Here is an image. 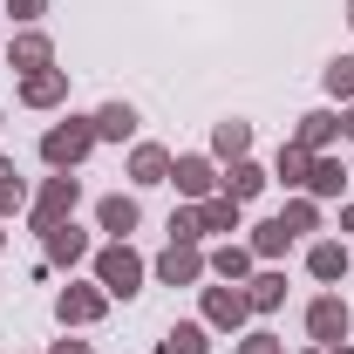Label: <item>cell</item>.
<instances>
[{
  "instance_id": "cell-7",
  "label": "cell",
  "mask_w": 354,
  "mask_h": 354,
  "mask_svg": "<svg viewBox=\"0 0 354 354\" xmlns=\"http://www.w3.org/2000/svg\"><path fill=\"white\" fill-rule=\"evenodd\" d=\"M171 184H177V205H205V198H218V157H205V150L177 157V164H171Z\"/></svg>"
},
{
  "instance_id": "cell-32",
  "label": "cell",
  "mask_w": 354,
  "mask_h": 354,
  "mask_svg": "<svg viewBox=\"0 0 354 354\" xmlns=\"http://www.w3.org/2000/svg\"><path fill=\"white\" fill-rule=\"evenodd\" d=\"M48 354H88V341H55Z\"/></svg>"
},
{
  "instance_id": "cell-40",
  "label": "cell",
  "mask_w": 354,
  "mask_h": 354,
  "mask_svg": "<svg viewBox=\"0 0 354 354\" xmlns=\"http://www.w3.org/2000/svg\"><path fill=\"white\" fill-rule=\"evenodd\" d=\"M0 123H7V116H0Z\"/></svg>"
},
{
  "instance_id": "cell-12",
  "label": "cell",
  "mask_w": 354,
  "mask_h": 354,
  "mask_svg": "<svg viewBox=\"0 0 354 354\" xmlns=\"http://www.w3.org/2000/svg\"><path fill=\"white\" fill-rule=\"evenodd\" d=\"M21 109H62L68 102V68H35V75H21Z\"/></svg>"
},
{
  "instance_id": "cell-3",
  "label": "cell",
  "mask_w": 354,
  "mask_h": 354,
  "mask_svg": "<svg viewBox=\"0 0 354 354\" xmlns=\"http://www.w3.org/2000/svg\"><path fill=\"white\" fill-rule=\"evenodd\" d=\"M75 212H82V177H75V171L41 177L35 198H28V225H35V232H55V225H68Z\"/></svg>"
},
{
  "instance_id": "cell-4",
  "label": "cell",
  "mask_w": 354,
  "mask_h": 354,
  "mask_svg": "<svg viewBox=\"0 0 354 354\" xmlns=\"http://www.w3.org/2000/svg\"><path fill=\"white\" fill-rule=\"evenodd\" d=\"M198 320H205L212 334H232V341H239V334L252 327V300H245V286H205V293H198Z\"/></svg>"
},
{
  "instance_id": "cell-33",
  "label": "cell",
  "mask_w": 354,
  "mask_h": 354,
  "mask_svg": "<svg viewBox=\"0 0 354 354\" xmlns=\"http://www.w3.org/2000/svg\"><path fill=\"white\" fill-rule=\"evenodd\" d=\"M341 136L354 143V102H341Z\"/></svg>"
},
{
  "instance_id": "cell-14",
  "label": "cell",
  "mask_w": 354,
  "mask_h": 354,
  "mask_svg": "<svg viewBox=\"0 0 354 354\" xmlns=\"http://www.w3.org/2000/svg\"><path fill=\"white\" fill-rule=\"evenodd\" d=\"M95 225H102L109 239H130L136 225H143V205H136V191H109V198H95Z\"/></svg>"
},
{
  "instance_id": "cell-35",
  "label": "cell",
  "mask_w": 354,
  "mask_h": 354,
  "mask_svg": "<svg viewBox=\"0 0 354 354\" xmlns=\"http://www.w3.org/2000/svg\"><path fill=\"white\" fill-rule=\"evenodd\" d=\"M327 354H354V341H334V348H327Z\"/></svg>"
},
{
  "instance_id": "cell-30",
  "label": "cell",
  "mask_w": 354,
  "mask_h": 354,
  "mask_svg": "<svg viewBox=\"0 0 354 354\" xmlns=\"http://www.w3.org/2000/svg\"><path fill=\"white\" fill-rule=\"evenodd\" d=\"M171 239H191V245H205V232H198V205H177V212H171Z\"/></svg>"
},
{
  "instance_id": "cell-17",
  "label": "cell",
  "mask_w": 354,
  "mask_h": 354,
  "mask_svg": "<svg viewBox=\"0 0 354 354\" xmlns=\"http://www.w3.org/2000/svg\"><path fill=\"white\" fill-rule=\"evenodd\" d=\"M198 232H205V239H232V232H245V205H239V198H205V205H198Z\"/></svg>"
},
{
  "instance_id": "cell-23",
  "label": "cell",
  "mask_w": 354,
  "mask_h": 354,
  "mask_svg": "<svg viewBox=\"0 0 354 354\" xmlns=\"http://www.w3.org/2000/svg\"><path fill=\"white\" fill-rule=\"evenodd\" d=\"M245 245H252V259H259V266H279L286 252H293V232H286L279 218H259L252 232H245Z\"/></svg>"
},
{
  "instance_id": "cell-34",
  "label": "cell",
  "mask_w": 354,
  "mask_h": 354,
  "mask_svg": "<svg viewBox=\"0 0 354 354\" xmlns=\"http://www.w3.org/2000/svg\"><path fill=\"white\" fill-rule=\"evenodd\" d=\"M341 232H354V198H348V205H341Z\"/></svg>"
},
{
  "instance_id": "cell-24",
  "label": "cell",
  "mask_w": 354,
  "mask_h": 354,
  "mask_svg": "<svg viewBox=\"0 0 354 354\" xmlns=\"http://www.w3.org/2000/svg\"><path fill=\"white\" fill-rule=\"evenodd\" d=\"M157 354H212V327L205 320H177L171 334L157 341Z\"/></svg>"
},
{
  "instance_id": "cell-1",
  "label": "cell",
  "mask_w": 354,
  "mask_h": 354,
  "mask_svg": "<svg viewBox=\"0 0 354 354\" xmlns=\"http://www.w3.org/2000/svg\"><path fill=\"white\" fill-rule=\"evenodd\" d=\"M95 286L109 293V300H136L143 293V279H150V259L136 252L130 239H109V245H95Z\"/></svg>"
},
{
  "instance_id": "cell-37",
  "label": "cell",
  "mask_w": 354,
  "mask_h": 354,
  "mask_svg": "<svg viewBox=\"0 0 354 354\" xmlns=\"http://www.w3.org/2000/svg\"><path fill=\"white\" fill-rule=\"evenodd\" d=\"M348 28H354V0H348Z\"/></svg>"
},
{
  "instance_id": "cell-19",
  "label": "cell",
  "mask_w": 354,
  "mask_h": 354,
  "mask_svg": "<svg viewBox=\"0 0 354 354\" xmlns=\"http://www.w3.org/2000/svg\"><path fill=\"white\" fill-rule=\"evenodd\" d=\"M245 300H252V320L279 313V307H286V272H279V266H259V272L245 279Z\"/></svg>"
},
{
  "instance_id": "cell-6",
  "label": "cell",
  "mask_w": 354,
  "mask_h": 354,
  "mask_svg": "<svg viewBox=\"0 0 354 354\" xmlns=\"http://www.w3.org/2000/svg\"><path fill=\"white\" fill-rule=\"evenodd\" d=\"M102 313H109V293H102L95 279H68V286L55 293V320H62V327H95Z\"/></svg>"
},
{
  "instance_id": "cell-5",
  "label": "cell",
  "mask_w": 354,
  "mask_h": 354,
  "mask_svg": "<svg viewBox=\"0 0 354 354\" xmlns=\"http://www.w3.org/2000/svg\"><path fill=\"white\" fill-rule=\"evenodd\" d=\"M150 279H157V286H198V279H212V266H205V245H191V239H171V245L150 259Z\"/></svg>"
},
{
  "instance_id": "cell-2",
  "label": "cell",
  "mask_w": 354,
  "mask_h": 354,
  "mask_svg": "<svg viewBox=\"0 0 354 354\" xmlns=\"http://www.w3.org/2000/svg\"><path fill=\"white\" fill-rule=\"evenodd\" d=\"M95 143H102V136H95V116H62V123L41 130V164L48 171H82Z\"/></svg>"
},
{
  "instance_id": "cell-39",
  "label": "cell",
  "mask_w": 354,
  "mask_h": 354,
  "mask_svg": "<svg viewBox=\"0 0 354 354\" xmlns=\"http://www.w3.org/2000/svg\"><path fill=\"white\" fill-rule=\"evenodd\" d=\"M0 14H7V7H0Z\"/></svg>"
},
{
  "instance_id": "cell-27",
  "label": "cell",
  "mask_w": 354,
  "mask_h": 354,
  "mask_svg": "<svg viewBox=\"0 0 354 354\" xmlns=\"http://www.w3.org/2000/svg\"><path fill=\"white\" fill-rule=\"evenodd\" d=\"M320 88H327L334 102H354V55H334V62L320 68Z\"/></svg>"
},
{
  "instance_id": "cell-36",
  "label": "cell",
  "mask_w": 354,
  "mask_h": 354,
  "mask_svg": "<svg viewBox=\"0 0 354 354\" xmlns=\"http://www.w3.org/2000/svg\"><path fill=\"white\" fill-rule=\"evenodd\" d=\"M0 252H7V218H0Z\"/></svg>"
},
{
  "instance_id": "cell-25",
  "label": "cell",
  "mask_w": 354,
  "mask_h": 354,
  "mask_svg": "<svg viewBox=\"0 0 354 354\" xmlns=\"http://www.w3.org/2000/svg\"><path fill=\"white\" fill-rule=\"evenodd\" d=\"M95 136H102V143H130L136 136V109L130 102H102V109H95Z\"/></svg>"
},
{
  "instance_id": "cell-26",
  "label": "cell",
  "mask_w": 354,
  "mask_h": 354,
  "mask_svg": "<svg viewBox=\"0 0 354 354\" xmlns=\"http://www.w3.org/2000/svg\"><path fill=\"white\" fill-rule=\"evenodd\" d=\"M279 225H286L293 239H307V232H320V198H307V191H293V198H286V212H279Z\"/></svg>"
},
{
  "instance_id": "cell-28",
  "label": "cell",
  "mask_w": 354,
  "mask_h": 354,
  "mask_svg": "<svg viewBox=\"0 0 354 354\" xmlns=\"http://www.w3.org/2000/svg\"><path fill=\"white\" fill-rule=\"evenodd\" d=\"M28 198H35V191H28V177L14 171V164H0V218H14V212H28Z\"/></svg>"
},
{
  "instance_id": "cell-10",
  "label": "cell",
  "mask_w": 354,
  "mask_h": 354,
  "mask_svg": "<svg viewBox=\"0 0 354 354\" xmlns=\"http://www.w3.org/2000/svg\"><path fill=\"white\" fill-rule=\"evenodd\" d=\"M205 266H212V279H218V286H245V279L259 272V259H252V245H245V239H218V245L205 252Z\"/></svg>"
},
{
  "instance_id": "cell-13",
  "label": "cell",
  "mask_w": 354,
  "mask_h": 354,
  "mask_svg": "<svg viewBox=\"0 0 354 354\" xmlns=\"http://www.w3.org/2000/svg\"><path fill=\"white\" fill-rule=\"evenodd\" d=\"M171 150H164V143H130V164H123V171H130V184L136 191H150V184H171Z\"/></svg>"
},
{
  "instance_id": "cell-8",
  "label": "cell",
  "mask_w": 354,
  "mask_h": 354,
  "mask_svg": "<svg viewBox=\"0 0 354 354\" xmlns=\"http://www.w3.org/2000/svg\"><path fill=\"white\" fill-rule=\"evenodd\" d=\"M348 327H354V313H348L341 293H313V300H307V341H313V348L348 341Z\"/></svg>"
},
{
  "instance_id": "cell-9",
  "label": "cell",
  "mask_w": 354,
  "mask_h": 354,
  "mask_svg": "<svg viewBox=\"0 0 354 354\" xmlns=\"http://www.w3.org/2000/svg\"><path fill=\"white\" fill-rule=\"evenodd\" d=\"M41 259H48V266H62V272H75V266L95 259V245H88L82 225L68 218V225H55V232H41Z\"/></svg>"
},
{
  "instance_id": "cell-15",
  "label": "cell",
  "mask_w": 354,
  "mask_h": 354,
  "mask_svg": "<svg viewBox=\"0 0 354 354\" xmlns=\"http://www.w3.org/2000/svg\"><path fill=\"white\" fill-rule=\"evenodd\" d=\"M348 266H354V252L341 245V239H313V245H307V272L320 279V286H341Z\"/></svg>"
},
{
  "instance_id": "cell-20",
  "label": "cell",
  "mask_w": 354,
  "mask_h": 354,
  "mask_svg": "<svg viewBox=\"0 0 354 354\" xmlns=\"http://www.w3.org/2000/svg\"><path fill=\"white\" fill-rule=\"evenodd\" d=\"M307 171H313V150H300V143L286 136V143H279V157H272V184L293 198V191H307Z\"/></svg>"
},
{
  "instance_id": "cell-11",
  "label": "cell",
  "mask_w": 354,
  "mask_h": 354,
  "mask_svg": "<svg viewBox=\"0 0 354 354\" xmlns=\"http://www.w3.org/2000/svg\"><path fill=\"white\" fill-rule=\"evenodd\" d=\"M7 68H14V75L55 68V41H48L41 28H14V41H7Z\"/></svg>"
},
{
  "instance_id": "cell-22",
  "label": "cell",
  "mask_w": 354,
  "mask_h": 354,
  "mask_svg": "<svg viewBox=\"0 0 354 354\" xmlns=\"http://www.w3.org/2000/svg\"><path fill=\"white\" fill-rule=\"evenodd\" d=\"M212 157H218V164L252 157V123H245V116H225V123H212Z\"/></svg>"
},
{
  "instance_id": "cell-16",
  "label": "cell",
  "mask_w": 354,
  "mask_h": 354,
  "mask_svg": "<svg viewBox=\"0 0 354 354\" xmlns=\"http://www.w3.org/2000/svg\"><path fill=\"white\" fill-rule=\"evenodd\" d=\"M293 143L313 150V157H320V150H334V143H341V109H307V116L293 123Z\"/></svg>"
},
{
  "instance_id": "cell-31",
  "label": "cell",
  "mask_w": 354,
  "mask_h": 354,
  "mask_svg": "<svg viewBox=\"0 0 354 354\" xmlns=\"http://www.w3.org/2000/svg\"><path fill=\"white\" fill-rule=\"evenodd\" d=\"M7 14H14V28H41V14H48V0H0Z\"/></svg>"
},
{
  "instance_id": "cell-38",
  "label": "cell",
  "mask_w": 354,
  "mask_h": 354,
  "mask_svg": "<svg viewBox=\"0 0 354 354\" xmlns=\"http://www.w3.org/2000/svg\"><path fill=\"white\" fill-rule=\"evenodd\" d=\"M300 354H327V348H300Z\"/></svg>"
},
{
  "instance_id": "cell-18",
  "label": "cell",
  "mask_w": 354,
  "mask_h": 354,
  "mask_svg": "<svg viewBox=\"0 0 354 354\" xmlns=\"http://www.w3.org/2000/svg\"><path fill=\"white\" fill-rule=\"evenodd\" d=\"M266 184H272V171L252 164V157H239V164H225V171H218V191H225V198H239V205H252Z\"/></svg>"
},
{
  "instance_id": "cell-21",
  "label": "cell",
  "mask_w": 354,
  "mask_h": 354,
  "mask_svg": "<svg viewBox=\"0 0 354 354\" xmlns=\"http://www.w3.org/2000/svg\"><path fill=\"white\" fill-rule=\"evenodd\" d=\"M307 198H320V205H327V198H348V164H341L334 150H320V157H313V171H307Z\"/></svg>"
},
{
  "instance_id": "cell-29",
  "label": "cell",
  "mask_w": 354,
  "mask_h": 354,
  "mask_svg": "<svg viewBox=\"0 0 354 354\" xmlns=\"http://www.w3.org/2000/svg\"><path fill=\"white\" fill-rule=\"evenodd\" d=\"M239 354H286V341H279L272 327H245V334H239Z\"/></svg>"
}]
</instances>
